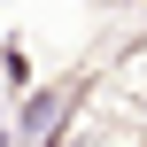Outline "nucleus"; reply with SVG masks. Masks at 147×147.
I'll use <instances>...</instances> for the list:
<instances>
[]
</instances>
